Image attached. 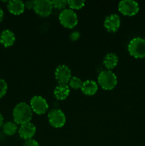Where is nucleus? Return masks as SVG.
<instances>
[{
	"instance_id": "nucleus-15",
	"label": "nucleus",
	"mask_w": 145,
	"mask_h": 146,
	"mask_svg": "<svg viewBox=\"0 0 145 146\" xmlns=\"http://www.w3.org/2000/svg\"><path fill=\"white\" fill-rule=\"evenodd\" d=\"M53 94L56 99L60 101L65 100L70 94L69 86L65 84H58L54 89Z\"/></svg>"
},
{
	"instance_id": "nucleus-7",
	"label": "nucleus",
	"mask_w": 145,
	"mask_h": 146,
	"mask_svg": "<svg viewBox=\"0 0 145 146\" xmlns=\"http://www.w3.org/2000/svg\"><path fill=\"white\" fill-rule=\"evenodd\" d=\"M53 9L51 1L49 0H36L34 1V9L36 13L43 17H48Z\"/></svg>"
},
{
	"instance_id": "nucleus-16",
	"label": "nucleus",
	"mask_w": 145,
	"mask_h": 146,
	"mask_svg": "<svg viewBox=\"0 0 145 146\" xmlns=\"http://www.w3.org/2000/svg\"><path fill=\"white\" fill-rule=\"evenodd\" d=\"M119 62V58L117 54L109 53L105 55L103 59V64L107 70L113 69Z\"/></svg>"
},
{
	"instance_id": "nucleus-18",
	"label": "nucleus",
	"mask_w": 145,
	"mask_h": 146,
	"mask_svg": "<svg viewBox=\"0 0 145 146\" xmlns=\"http://www.w3.org/2000/svg\"><path fill=\"white\" fill-rule=\"evenodd\" d=\"M85 1L82 0H69L68 1V6L71 9H80L85 6Z\"/></svg>"
},
{
	"instance_id": "nucleus-8",
	"label": "nucleus",
	"mask_w": 145,
	"mask_h": 146,
	"mask_svg": "<svg viewBox=\"0 0 145 146\" xmlns=\"http://www.w3.org/2000/svg\"><path fill=\"white\" fill-rule=\"evenodd\" d=\"M30 106L33 112L38 115H43L48 109V104L46 100L41 96H35L30 101Z\"/></svg>"
},
{
	"instance_id": "nucleus-19",
	"label": "nucleus",
	"mask_w": 145,
	"mask_h": 146,
	"mask_svg": "<svg viewBox=\"0 0 145 146\" xmlns=\"http://www.w3.org/2000/svg\"><path fill=\"white\" fill-rule=\"evenodd\" d=\"M82 84H83V82L82 81V80L77 76L71 77V80H70L69 83H68L69 86L71 88H73V89H79V88H81Z\"/></svg>"
},
{
	"instance_id": "nucleus-9",
	"label": "nucleus",
	"mask_w": 145,
	"mask_h": 146,
	"mask_svg": "<svg viewBox=\"0 0 145 146\" xmlns=\"http://www.w3.org/2000/svg\"><path fill=\"white\" fill-rule=\"evenodd\" d=\"M55 77L59 84L68 85L72 77L71 69L66 65H59L55 71Z\"/></svg>"
},
{
	"instance_id": "nucleus-25",
	"label": "nucleus",
	"mask_w": 145,
	"mask_h": 146,
	"mask_svg": "<svg viewBox=\"0 0 145 146\" xmlns=\"http://www.w3.org/2000/svg\"><path fill=\"white\" fill-rule=\"evenodd\" d=\"M4 11H3L2 9L0 7V22H1V21L3 20V19H4Z\"/></svg>"
},
{
	"instance_id": "nucleus-20",
	"label": "nucleus",
	"mask_w": 145,
	"mask_h": 146,
	"mask_svg": "<svg viewBox=\"0 0 145 146\" xmlns=\"http://www.w3.org/2000/svg\"><path fill=\"white\" fill-rule=\"evenodd\" d=\"M53 8L58 9H65V7L68 5V1L66 0H53L51 1Z\"/></svg>"
},
{
	"instance_id": "nucleus-14",
	"label": "nucleus",
	"mask_w": 145,
	"mask_h": 146,
	"mask_svg": "<svg viewBox=\"0 0 145 146\" xmlns=\"http://www.w3.org/2000/svg\"><path fill=\"white\" fill-rule=\"evenodd\" d=\"M80 89L85 95L93 96L98 91V86L97 83L92 80H86L83 82Z\"/></svg>"
},
{
	"instance_id": "nucleus-12",
	"label": "nucleus",
	"mask_w": 145,
	"mask_h": 146,
	"mask_svg": "<svg viewBox=\"0 0 145 146\" xmlns=\"http://www.w3.org/2000/svg\"><path fill=\"white\" fill-rule=\"evenodd\" d=\"M16 37L14 32L9 29H5L2 31L0 34V43L4 47H10L14 44Z\"/></svg>"
},
{
	"instance_id": "nucleus-3",
	"label": "nucleus",
	"mask_w": 145,
	"mask_h": 146,
	"mask_svg": "<svg viewBox=\"0 0 145 146\" xmlns=\"http://www.w3.org/2000/svg\"><path fill=\"white\" fill-rule=\"evenodd\" d=\"M128 51L132 56L136 58L145 57V39L141 37L134 38L128 44Z\"/></svg>"
},
{
	"instance_id": "nucleus-22",
	"label": "nucleus",
	"mask_w": 145,
	"mask_h": 146,
	"mask_svg": "<svg viewBox=\"0 0 145 146\" xmlns=\"http://www.w3.org/2000/svg\"><path fill=\"white\" fill-rule=\"evenodd\" d=\"M24 146H40V145H39V143H38L36 140L31 138V139H28V140H26V141H25Z\"/></svg>"
},
{
	"instance_id": "nucleus-24",
	"label": "nucleus",
	"mask_w": 145,
	"mask_h": 146,
	"mask_svg": "<svg viewBox=\"0 0 145 146\" xmlns=\"http://www.w3.org/2000/svg\"><path fill=\"white\" fill-rule=\"evenodd\" d=\"M34 1H28L26 2H24V5H25V8L26 7L28 9H34Z\"/></svg>"
},
{
	"instance_id": "nucleus-6",
	"label": "nucleus",
	"mask_w": 145,
	"mask_h": 146,
	"mask_svg": "<svg viewBox=\"0 0 145 146\" xmlns=\"http://www.w3.org/2000/svg\"><path fill=\"white\" fill-rule=\"evenodd\" d=\"M119 11L125 16H134L139 10V4L133 0H123L118 4Z\"/></svg>"
},
{
	"instance_id": "nucleus-5",
	"label": "nucleus",
	"mask_w": 145,
	"mask_h": 146,
	"mask_svg": "<svg viewBox=\"0 0 145 146\" xmlns=\"http://www.w3.org/2000/svg\"><path fill=\"white\" fill-rule=\"evenodd\" d=\"M49 123L55 128H59L63 126L66 121L65 115L61 110L54 108L51 109L48 114Z\"/></svg>"
},
{
	"instance_id": "nucleus-2",
	"label": "nucleus",
	"mask_w": 145,
	"mask_h": 146,
	"mask_svg": "<svg viewBox=\"0 0 145 146\" xmlns=\"http://www.w3.org/2000/svg\"><path fill=\"white\" fill-rule=\"evenodd\" d=\"M98 84L103 89L110 91L115 88L117 84L116 75L110 70H104L101 71L98 77Z\"/></svg>"
},
{
	"instance_id": "nucleus-13",
	"label": "nucleus",
	"mask_w": 145,
	"mask_h": 146,
	"mask_svg": "<svg viewBox=\"0 0 145 146\" xmlns=\"http://www.w3.org/2000/svg\"><path fill=\"white\" fill-rule=\"evenodd\" d=\"M7 9L11 14L14 15H19L25 10V5L24 1L21 0H12L8 2Z\"/></svg>"
},
{
	"instance_id": "nucleus-10",
	"label": "nucleus",
	"mask_w": 145,
	"mask_h": 146,
	"mask_svg": "<svg viewBox=\"0 0 145 146\" xmlns=\"http://www.w3.org/2000/svg\"><path fill=\"white\" fill-rule=\"evenodd\" d=\"M121 21L119 16L112 14L107 16L104 21V27L109 32H115L120 27Z\"/></svg>"
},
{
	"instance_id": "nucleus-26",
	"label": "nucleus",
	"mask_w": 145,
	"mask_h": 146,
	"mask_svg": "<svg viewBox=\"0 0 145 146\" xmlns=\"http://www.w3.org/2000/svg\"><path fill=\"white\" fill-rule=\"evenodd\" d=\"M3 125H4V117L2 114L0 113V128L3 126Z\"/></svg>"
},
{
	"instance_id": "nucleus-21",
	"label": "nucleus",
	"mask_w": 145,
	"mask_h": 146,
	"mask_svg": "<svg viewBox=\"0 0 145 146\" xmlns=\"http://www.w3.org/2000/svg\"><path fill=\"white\" fill-rule=\"evenodd\" d=\"M7 88H8V86L5 80L0 78V98L4 96V95L7 94Z\"/></svg>"
},
{
	"instance_id": "nucleus-1",
	"label": "nucleus",
	"mask_w": 145,
	"mask_h": 146,
	"mask_svg": "<svg viewBox=\"0 0 145 146\" xmlns=\"http://www.w3.org/2000/svg\"><path fill=\"white\" fill-rule=\"evenodd\" d=\"M33 117V111L31 106L25 102H21L16 105L13 111L14 122L18 125L31 122Z\"/></svg>"
},
{
	"instance_id": "nucleus-23",
	"label": "nucleus",
	"mask_w": 145,
	"mask_h": 146,
	"mask_svg": "<svg viewBox=\"0 0 145 146\" xmlns=\"http://www.w3.org/2000/svg\"><path fill=\"white\" fill-rule=\"evenodd\" d=\"M80 38V33L78 31H73L71 34L70 35V38H71V41H75Z\"/></svg>"
},
{
	"instance_id": "nucleus-11",
	"label": "nucleus",
	"mask_w": 145,
	"mask_h": 146,
	"mask_svg": "<svg viewBox=\"0 0 145 146\" xmlns=\"http://www.w3.org/2000/svg\"><path fill=\"white\" fill-rule=\"evenodd\" d=\"M36 131V126L31 122L21 125L18 129L19 136L25 141L33 138L35 135Z\"/></svg>"
},
{
	"instance_id": "nucleus-4",
	"label": "nucleus",
	"mask_w": 145,
	"mask_h": 146,
	"mask_svg": "<svg viewBox=\"0 0 145 146\" xmlns=\"http://www.w3.org/2000/svg\"><path fill=\"white\" fill-rule=\"evenodd\" d=\"M59 21L64 27L72 29L78 24V18L76 13L71 9L62 10L59 14Z\"/></svg>"
},
{
	"instance_id": "nucleus-17",
	"label": "nucleus",
	"mask_w": 145,
	"mask_h": 146,
	"mask_svg": "<svg viewBox=\"0 0 145 146\" xmlns=\"http://www.w3.org/2000/svg\"><path fill=\"white\" fill-rule=\"evenodd\" d=\"M3 132L7 135H13L18 131V126L15 122L8 121L4 123L2 126Z\"/></svg>"
}]
</instances>
